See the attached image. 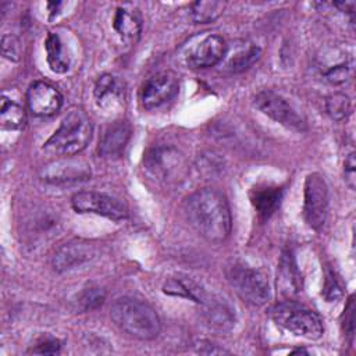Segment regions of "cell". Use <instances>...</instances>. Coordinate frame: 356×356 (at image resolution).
Returning <instances> with one entry per match:
<instances>
[{"label":"cell","instance_id":"16","mask_svg":"<svg viewBox=\"0 0 356 356\" xmlns=\"http://www.w3.org/2000/svg\"><path fill=\"white\" fill-rule=\"evenodd\" d=\"M95 102L106 113H115L124 102V85L111 74L99 76L95 85Z\"/></svg>","mask_w":356,"mask_h":356},{"label":"cell","instance_id":"4","mask_svg":"<svg viewBox=\"0 0 356 356\" xmlns=\"http://www.w3.org/2000/svg\"><path fill=\"white\" fill-rule=\"evenodd\" d=\"M225 274L229 285L248 303L261 306L268 300V278L261 270L252 268L242 261H234L228 266Z\"/></svg>","mask_w":356,"mask_h":356},{"label":"cell","instance_id":"15","mask_svg":"<svg viewBox=\"0 0 356 356\" xmlns=\"http://www.w3.org/2000/svg\"><path fill=\"white\" fill-rule=\"evenodd\" d=\"M131 134L132 129L127 121H115L110 124L100 139L99 154L107 160L121 157L129 142Z\"/></svg>","mask_w":356,"mask_h":356},{"label":"cell","instance_id":"35","mask_svg":"<svg viewBox=\"0 0 356 356\" xmlns=\"http://www.w3.org/2000/svg\"><path fill=\"white\" fill-rule=\"evenodd\" d=\"M334 6L337 8H339L341 11L349 13V14H352L353 10H355V3L353 1H338V3H334Z\"/></svg>","mask_w":356,"mask_h":356},{"label":"cell","instance_id":"19","mask_svg":"<svg viewBox=\"0 0 356 356\" xmlns=\"http://www.w3.org/2000/svg\"><path fill=\"white\" fill-rule=\"evenodd\" d=\"M163 291L167 295L185 298L199 305H203L209 299V295L206 293V291L196 281L188 277H181V275L168 278L163 285Z\"/></svg>","mask_w":356,"mask_h":356},{"label":"cell","instance_id":"24","mask_svg":"<svg viewBox=\"0 0 356 356\" xmlns=\"http://www.w3.org/2000/svg\"><path fill=\"white\" fill-rule=\"evenodd\" d=\"M0 122L3 129H10V131L21 129L25 125L24 108L18 103L3 96L1 106H0Z\"/></svg>","mask_w":356,"mask_h":356},{"label":"cell","instance_id":"32","mask_svg":"<svg viewBox=\"0 0 356 356\" xmlns=\"http://www.w3.org/2000/svg\"><path fill=\"white\" fill-rule=\"evenodd\" d=\"M356 161H355V153L350 152L343 163V177L346 185L353 191L356 188Z\"/></svg>","mask_w":356,"mask_h":356},{"label":"cell","instance_id":"8","mask_svg":"<svg viewBox=\"0 0 356 356\" xmlns=\"http://www.w3.org/2000/svg\"><path fill=\"white\" fill-rule=\"evenodd\" d=\"M328 214V189L327 184L318 172L307 175L305 181L303 216L307 225L313 229H320Z\"/></svg>","mask_w":356,"mask_h":356},{"label":"cell","instance_id":"21","mask_svg":"<svg viewBox=\"0 0 356 356\" xmlns=\"http://www.w3.org/2000/svg\"><path fill=\"white\" fill-rule=\"evenodd\" d=\"M282 199V189L277 186H259L250 193L252 204L261 218H268L278 207Z\"/></svg>","mask_w":356,"mask_h":356},{"label":"cell","instance_id":"34","mask_svg":"<svg viewBox=\"0 0 356 356\" xmlns=\"http://www.w3.org/2000/svg\"><path fill=\"white\" fill-rule=\"evenodd\" d=\"M197 345H199L197 346V352L199 353H204V355H222V353H228L227 350L218 348L214 343H210L209 341H200Z\"/></svg>","mask_w":356,"mask_h":356},{"label":"cell","instance_id":"18","mask_svg":"<svg viewBox=\"0 0 356 356\" xmlns=\"http://www.w3.org/2000/svg\"><path fill=\"white\" fill-rule=\"evenodd\" d=\"M204 306V321L206 324L217 331V332H227L235 324V314L234 310L220 299L210 298L203 303Z\"/></svg>","mask_w":356,"mask_h":356},{"label":"cell","instance_id":"12","mask_svg":"<svg viewBox=\"0 0 356 356\" xmlns=\"http://www.w3.org/2000/svg\"><path fill=\"white\" fill-rule=\"evenodd\" d=\"M26 103L33 115L50 117L60 110L63 96L51 83L36 81L26 90Z\"/></svg>","mask_w":356,"mask_h":356},{"label":"cell","instance_id":"13","mask_svg":"<svg viewBox=\"0 0 356 356\" xmlns=\"http://www.w3.org/2000/svg\"><path fill=\"white\" fill-rule=\"evenodd\" d=\"M178 93V81L168 72L157 74L149 78L140 93L142 106L147 110L157 108L170 102Z\"/></svg>","mask_w":356,"mask_h":356},{"label":"cell","instance_id":"3","mask_svg":"<svg viewBox=\"0 0 356 356\" xmlns=\"http://www.w3.org/2000/svg\"><path fill=\"white\" fill-rule=\"evenodd\" d=\"M92 132V122L85 111L74 108L63 118L60 127L49 138L43 149L51 154L74 156L86 147Z\"/></svg>","mask_w":356,"mask_h":356},{"label":"cell","instance_id":"25","mask_svg":"<svg viewBox=\"0 0 356 356\" xmlns=\"http://www.w3.org/2000/svg\"><path fill=\"white\" fill-rule=\"evenodd\" d=\"M353 57L350 54H345L342 58L337 60L335 63H330L324 70V78L334 85H341L349 81L353 75Z\"/></svg>","mask_w":356,"mask_h":356},{"label":"cell","instance_id":"11","mask_svg":"<svg viewBox=\"0 0 356 356\" xmlns=\"http://www.w3.org/2000/svg\"><path fill=\"white\" fill-rule=\"evenodd\" d=\"M96 257V249L92 243L83 241H71L65 245H61L53 259V267L58 273H65L76 270L86 266Z\"/></svg>","mask_w":356,"mask_h":356},{"label":"cell","instance_id":"20","mask_svg":"<svg viewBox=\"0 0 356 356\" xmlns=\"http://www.w3.org/2000/svg\"><path fill=\"white\" fill-rule=\"evenodd\" d=\"M278 284L285 295H296L302 289V277L291 250H285L280 260Z\"/></svg>","mask_w":356,"mask_h":356},{"label":"cell","instance_id":"31","mask_svg":"<svg viewBox=\"0 0 356 356\" xmlns=\"http://www.w3.org/2000/svg\"><path fill=\"white\" fill-rule=\"evenodd\" d=\"M61 348V343L58 339L47 337L40 339L35 348H32V353H39V355H54L58 353Z\"/></svg>","mask_w":356,"mask_h":356},{"label":"cell","instance_id":"1","mask_svg":"<svg viewBox=\"0 0 356 356\" xmlns=\"http://www.w3.org/2000/svg\"><path fill=\"white\" fill-rule=\"evenodd\" d=\"M185 214L193 229L210 243L224 242L231 232L227 199L216 189L202 188L185 200Z\"/></svg>","mask_w":356,"mask_h":356},{"label":"cell","instance_id":"2","mask_svg":"<svg viewBox=\"0 0 356 356\" xmlns=\"http://www.w3.org/2000/svg\"><path fill=\"white\" fill-rule=\"evenodd\" d=\"M110 317L121 331L132 338L150 341L160 334V318L156 310L143 300L120 298L111 305Z\"/></svg>","mask_w":356,"mask_h":356},{"label":"cell","instance_id":"9","mask_svg":"<svg viewBox=\"0 0 356 356\" xmlns=\"http://www.w3.org/2000/svg\"><path fill=\"white\" fill-rule=\"evenodd\" d=\"M72 209L78 213H93L110 220H124L128 217V207L120 199L95 191H82L72 196Z\"/></svg>","mask_w":356,"mask_h":356},{"label":"cell","instance_id":"5","mask_svg":"<svg viewBox=\"0 0 356 356\" xmlns=\"http://www.w3.org/2000/svg\"><path fill=\"white\" fill-rule=\"evenodd\" d=\"M274 321L284 330L306 339H318L323 335V321L314 312L293 302L280 303L273 309Z\"/></svg>","mask_w":356,"mask_h":356},{"label":"cell","instance_id":"22","mask_svg":"<svg viewBox=\"0 0 356 356\" xmlns=\"http://www.w3.org/2000/svg\"><path fill=\"white\" fill-rule=\"evenodd\" d=\"M44 47H46V54H47L46 58L50 70L56 74L67 72L71 65V57L61 38L54 32L49 33L44 42Z\"/></svg>","mask_w":356,"mask_h":356},{"label":"cell","instance_id":"28","mask_svg":"<svg viewBox=\"0 0 356 356\" xmlns=\"http://www.w3.org/2000/svg\"><path fill=\"white\" fill-rule=\"evenodd\" d=\"M260 54H261V51L257 46H249L248 49L238 51L228 61V70L232 72H242V71L250 68L260 58Z\"/></svg>","mask_w":356,"mask_h":356},{"label":"cell","instance_id":"33","mask_svg":"<svg viewBox=\"0 0 356 356\" xmlns=\"http://www.w3.org/2000/svg\"><path fill=\"white\" fill-rule=\"evenodd\" d=\"M345 332L352 338L353 337V331H355V302H353V296H350L348 306L345 307Z\"/></svg>","mask_w":356,"mask_h":356},{"label":"cell","instance_id":"29","mask_svg":"<svg viewBox=\"0 0 356 356\" xmlns=\"http://www.w3.org/2000/svg\"><path fill=\"white\" fill-rule=\"evenodd\" d=\"M1 54L11 60V61H18L21 57V43L17 36L14 35H4L1 38Z\"/></svg>","mask_w":356,"mask_h":356},{"label":"cell","instance_id":"7","mask_svg":"<svg viewBox=\"0 0 356 356\" xmlns=\"http://www.w3.org/2000/svg\"><path fill=\"white\" fill-rule=\"evenodd\" d=\"M253 103L263 114L288 129H293L298 132L307 129L306 121L300 117V114H298V111L289 104V102L273 90L266 89L257 92L254 95Z\"/></svg>","mask_w":356,"mask_h":356},{"label":"cell","instance_id":"17","mask_svg":"<svg viewBox=\"0 0 356 356\" xmlns=\"http://www.w3.org/2000/svg\"><path fill=\"white\" fill-rule=\"evenodd\" d=\"M113 29L127 43H135L142 31V18L136 8L118 7L113 17Z\"/></svg>","mask_w":356,"mask_h":356},{"label":"cell","instance_id":"10","mask_svg":"<svg viewBox=\"0 0 356 356\" xmlns=\"http://www.w3.org/2000/svg\"><path fill=\"white\" fill-rule=\"evenodd\" d=\"M90 165L72 156L56 160L40 170V179L53 185H68L88 181L90 178Z\"/></svg>","mask_w":356,"mask_h":356},{"label":"cell","instance_id":"23","mask_svg":"<svg viewBox=\"0 0 356 356\" xmlns=\"http://www.w3.org/2000/svg\"><path fill=\"white\" fill-rule=\"evenodd\" d=\"M227 3L220 0L195 1L191 4L189 17L195 24H209L216 21L225 10Z\"/></svg>","mask_w":356,"mask_h":356},{"label":"cell","instance_id":"14","mask_svg":"<svg viewBox=\"0 0 356 356\" xmlns=\"http://www.w3.org/2000/svg\"><path fill=\"white\" fill-rule=\"evenodd\" d=\"M225 53V40L218 35H207L188 53L186 64L191 68H209L218 64Z\"/></svg>","mask_w":356,"mask_h":356},{"label":"cell","instance_id":"30","mask_svg":"<svg viewBox=\"0 0 356 356\" xmlns=\"http://www.w3.org/2000/svg\"><path fill=\"white\" fill-rule=\"evenodd\" d=\"M323 295L328 302H334L337 300L341 295H342V289L341 285L338 284L337 278L334 277L332 271H328L325 275V281H324V288H323Z\"/></svg>","mask_w":356,"mask_h":356},{"label":"cell","instance_id":"6","mask_svg":"<svg viewBox=\"0 0 356 356\" xmlns=\"http://www.w3.org/2000/svg\"><path fill=\"white\" fill-rule=\"evenodd\" d=\"M185 165L184 154L178 149L167 145L149 149L143 157L146 172L160 182L177 181L184 175Z\"/></svg>","mask_w":356,"mask_h":356},{"label":"cell","instance_id":"27","mask_svg":"<svg viewBox=\"0 0 356 356\" xmlns=\"http://www.w3.org/2000/svg\"><path fill=\"white\" fill-rule=\"evenodd\" d=\"M350 99L345 93H332L325 99L327 114L335 121L346 120L350 114Z\"/></svg>","mask_w":356,"mask_h":356},{"label":"cell","instance_id":"26","mask_svg":"<svg viewBox=\"0 0 356 356\" xmlns=\"http://www.w3.org/2000/svg\"><path fill=\"white\" fill-rule=\"evenodd\" d=\"M106 299V292L103 288L95 284H89L76 295V307L82 312H90L103 305Z\"/></svg>","mask_w":356,"mask_h":356}]
</instances>
